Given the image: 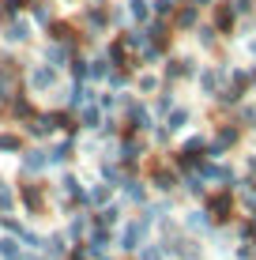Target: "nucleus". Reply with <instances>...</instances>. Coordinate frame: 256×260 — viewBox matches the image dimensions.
Returning a JSON list of instances; mask_svg holds the SVG:
<instances>
[]
</instances>
